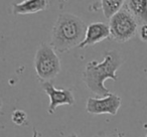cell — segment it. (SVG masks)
<instances>
[{
	"label": "cell",
	"instance_id": "obj_1",
	"mask_svg": "<svg viewBox=\"0 0 147 137\" xmlns=\"http://www.w3.org/2000/svg\"><path fill=\"white\" fill-rule=\"evenodd\" d=\"M123 63V57L117 49L108 51L104 55L103 61L98 63L91 61L83 71V81L87 88L99 97L108 96L111 94L109 89L105 87V82L108 79L118 80L117 71Z\"/></svg>",
	"mask_w": 147,
	"mask_h": 137
},
{
	"label": "cell",
	"instance_id": "obj_2",
	"mask_svg": "<svg viewBox=\"0 0 147 137\" xmlns=\"http://www.w3.org/2000/svg\"><path fill=\"white\" fill-rule=\"evenodd\" d=\"M86 23L71 13H61L51 30L49 45L57 53H65L79 47L84 40L87 31Z\"/></svg>",
	"mask_w": 147,
	"mask_h": 137
},
{
	"label": "cell",
	"instance_id": "obj_3",
	"mask_svg": "<svg viewBox=\"0 0 147 137\" xmlns=\"http://www.w3.org/2000/svg\"><path fill=\"white\" fill-rule=\"evenodd\" d=\"M34 70L41 82L55 79L61 72V61L57 51L51 45L41 43L35 53Z\"/></svg>",
	"mask_w": 147,
	"mask_h": 137
},
{
	"label": "cell",
	"instance_id": "obj_4",
	"mask_svg": "<svg viewBox=\"0 0 147 137\" xmlns=\"http://www.w3.org/2000/svg\"><path fill=\"white\" fill-rule=\"evenodd\" d=\"M109 20L111 32L110 37L113 40L120 43H126L133 38L138 32L140 25L135 16L126 6L113 15Z\"/></svg>",
	"mask_w": 147,
	"mask_h": 137
},
{
	"label": "cell",
	"instance_id": "obj_5",
	"mask_svg": "<svg viewBox=\"0 0 147 137\" xmlns=\"http://www.w3.org/2000/svg\"><path fill=\"white\" fill-rule=\"evenodd\" d=\"M122 99L116 94H109L101 98H89L86 103V110L93 115L109 114L115 116L120 109Z\"/></svg>",
	"mask_w": 147,
	"mask_h": 137
},
{
	"label": "cell",
	"instance_id": "obj_6",
	"mask_svg": "<svg viewBox=\"0 0 147 137\" xmlns=\"http://www.w3.org/2000/svg\"><path fill=\"white\" fill-rule=\"evenodd\" d=\"M41 88L49 98V106L47 110L49 114H53L57 107L61 105L73 106L76 103L75 96L71 89H57L51 84V81L41 83Z\"/></svg>",
	"mask_w": 147,
	"mask_h": 137
},
{
	"label": "cell",
	"instance_id": "obj_7",
	"mask_svg": "<svg viewBox=\"0 0 147 137\" xmlns=\"http://www.w3.org/2000/svg\"><path fill=\"white\" fill-rule=\"evenodd\" d=\"M111 36L110 26L104 22H93L87 26L86 36L84 40L80 43L79 47L84 49L86 47H91L98 43H101L104 39Z\"/></svg>",
	"mask_w": 147,
	"mask_h": 137
},
{
	"label": "cell",
	"instance_id": "obj_8",
	"mask_svg": "<svg viewBox=\"0 0 147 137\" xmlns=\"http://www.w3.org/2000/svg\"><path fill=\"white\" fill-rule=\"evenodd\" d=\"M49 6L47 0H23L22 2L13 3L12 12L15 15L33 14L43 11Z\"/></svg>",
	"mask_w": 147,
	"mask_h": 137
},
{
	"label": "cell",
	"instance_id": "obj_9",
	"mask_svg": "<svg viewBox=\"0 0 147 137\" xmlns=\"http://www.w3.org/2000/svg\"><path fill=\"white\" fill-rule=\"evenodd\" d=\"M125 6L134 15L139 24L147 23V0H126Z\"/></svg>",
	"mask_w": 147,
	"mask_h": 137
},
{
	"label": "cell",
	"instance_id": "obj_10",
	"mask_svg": "<svg viewBox=\"0 0 147 137\" xmlns=\"http://www.w3.org/2000/svg\"><path fill=\"white\" fill-rule=\"evenodd\" d=\"M126 4V0H101L103 14L107 19H110L114 14L120 11Z\"/></svg>",
	"mask_w": 147,
	"mask_h": 137
},
{
	"label": "cell",
	"instance_id": "obj_11",
	"mask_svg": "<svg viewBox=\"0 0 147 137\" xmlns=\"http://www.w3.org/2000/svg\"><path fill=\"white\" fill-rule=\"evenodd\" d=\"M11 120L14 124L21 126L27 122V114L22 110H14L11 114Z\"/></svg>",
	"mask_w": 147,
	"mask_h": 137
},
{
	"label": "cell",
	"instance_id": "obj_12",
	"mask_svg": "<svg viewBox=\"0 0 147 137\" xmlns=\"http://www.w3.org/2000/svg\"><path fill=\"white\" fill-rule=\"evenodd\" d=\"M138 34H139V38L143 43H147V23H143V24L139 25Z\"/></svg>",
	"mask_w": 147,
	"mask_h": 137
},
{
	"label": "cell",
	"instance_id": "obj_13",
	"mask_svg": "<svg viewBox=\"0 0 147 137\" xmlns=\"http://www.w3.org/2000/svg\"><path fill=\"white\" fill-rule=\"evenodd\" d=\"M39 136V133L37 132V130L35 128H33V135L32 137H38Z\"/></svg>",
	"mask_w": 147,
	"mask_h": 137
},
{
	"label": "cell",
	"instance_id": "obj_14",
	"mask_svg": "<svg viewBox=\"0 0 147 137\" xmlns=\"http://www.w3.org/2000/svg\"><path fill=\"white\" fill-rule=\"evenodd\" d=\"M124 133H123V132H119L118 133V135H117V137H124Z\"/></svg>",
	"mask_w": 147,
	"mask_h": 137
},
{
	"label": "cell",
	"instance_id": "obj_15",
	"mask_svg": "<svg viewBox=\"0 0 147 137\" xmlns=\"http://www.w3.org/2000/svg\"><path fill=\"white\" fill-rule=\"evenodd\" d=\"M69 137H78V135H77L76 133H73V134H71V136H69Z\"/></svg>",
	"mask_w": 147,
	"mask_h": 137
},
{
	"label": "cell",
	"instance_id": "obj_16",
	"mask_svg": "<svg viewBox=\"0 0 147 137\" xmlns=\"http://www.w3.org/2000/svg\"><path fill=\"white\" fill-rule=\"evenodd\" d=\"M145 137H147V134H146V135H145Z\"/></svg>",
	"mask_w": 147,
	"mask_h": 137
},
{
	"label": "cell",
	"instance_id": "obj_17",
	"mask_svg": "<svg viewBox=\"0 0 147 137\" xmlns=\"http://www.w3.org/2000/svg\"><path fill=\"white\" fill-rule=\"evenodd\" d=\"M63 1H67V0H63Z\"/></svg>",
	"mask_w": 147,
	"mask_h": 137
}]
</instances>
